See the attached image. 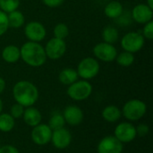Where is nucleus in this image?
<instances>
[{
	"label": "nucleus",
	"mask_w": 153,
	"mask_h": 153,
	"mask_svg": "<svg viewBox=\"0 0 153 153\" xmlns=\"http://www.w3.org/2000/svg\"><path fill=\"white\" fill-rule=\"evenodd\" d=\"M15 126V119L8 113L0 114V131L8 133L13 129Z\"/></svg>",
	"instance_id": "5701e85b"
},
{
	"label": "nucleus",
	"mask_w": 153,
	"mask_h": 153,
	"mask_svg": "<svg viewBox=\"0 0 153 153\" xmlns=\"http://www.w3.org/2000/svg\"><path fill=\"white\" fill-rule=\"evenodd\" d=\"M2 110H3V101L0 99V114L2 113Z\"/></svg>",
	"instance_id": "e433bc0d"
},
{
	"label": "nucleus",
	"mask_w": 153,
	"mask_h": 153,
	"mask_svg": "<svg viewBox=\"0 0 153 153\" xmlns=\"http://www.w3.org/2000/svg\"><path fill=\"white\" fill-rule=\"evenodd\" d=\"M65 125V121L63 117V114H60L58 112L54 113L50 117L49 121H48V126L51 128L52 131L63 128Z\"/></svg>",
	"instance_id": "393cba45"
},
{
	"label": "nucleus",
	"mask_w": 153,
	"mask_h": 153,
	"mask_svg": "<svg viewBox=\"0 0 153 153\" xmlns=\"http://www.w3.org/2000/svg\"><path fill=\"white\" fill-rule=\"evenodd\" d=\"M133 21L140 24H145L153 18V9L149 7L146 4H136L131 12Z\"/></svg>",
	"instance_id": "ddd939ff"
},
{
	"label": "nucleus",
	"mask_w": 153,
	"mask_h": 153,
	"mask_svg": "<svg viewBox=\"0 0 153 153\" xmlns=\"http://www.w3.org/2000/svg\"><path fill=\"white\" fill-rule=\"evenodd\" d=\"M2 58L9 64H14L21 59L20 48L14 45H8L2 50Z\"/></svg>",
	"instance_id": "f3484780"
},
{
	"label": "nucleus",
	"mask_w": 153,
	"mask_h": 153,
	"mask_svg": "<svg viewBox=\"0 0 153 153\" xmlns=\"http://www.w3.org/2000/svg\"><path fill=\"white\" fill-rule=\"evenodd\" d=\"M114 136L122 143H131L137 136L135 126L129 122L120 123L115 128Z\"/></svg>",
	"instance_id": "1a4fd4ad"
},
{
	"label": "nucleus",
	"mask_w": 153,
	"mask_h": 153,
	"mask_svg": "<svg viewBox=\"0 0 153 153\" xmlns=\"http://www.w3.org/2000/svg\"><path fill=\"white\" fill-rule=\"evenodd\" d=\"M117 20V22L121 25V26H127V25H130L132 23V15H131V13L128 12V11H124L122 13V14L116 19Z\"/></svg>",
	"instance_id": "cd10ccee"
},
{
	"label": "nucleus",
	"mask_w": 153,
	"mask_h": 153,
	"mask_svg": "<svg viewBox=\"0 0 153 153\" xmlns=\"http://www.w3.org/2000/svg\"><path fill=\"white\" fill-rule=\"evenodd\" d=\"M67 95L75 101L87 100L92 93V85L86 80L76 81L68 86Z\"/></svg>",
	"instance_id": "20e7f679"
},
{
	"label": "nucleus",
	"mask_w": 153,
	"mask_h": 153,
	"mask_svg": "<svg viewBox=\"0 0 153 153\" xmlns=\"http://www.w3.org/2000/svg\"><path fill=\"white\" fill-rule=\"evenodd\" d=\"M93 55L96 59L108 63L116 60L117 50L112 44L100 42L93 48Z\"/></svg>",
	"instance_id": "6e6552de"
},
{
	"label": "nucleus",
	"mask_w": 153,
	"mask_h": 153,
	"mask_svg": "<svg viewBox=\"0 0 153 153\" xmlns=\"http://www.w3.org/2000/svg\"><path fill=\"white\" fill-rule=\"evenodd\" d=\"M143 36L144 39H153V22L151 21L144 24V27L143 29Z\"/></svg>",
	"instance_id": "7c9ffc66"
},
{
	"label": "nucleus",
	"mask_w": 153,
	"mask_h": 153,
	"mask_svg": "<svg viewBox=\"0 0 153 153\" xmlns=\"http://www.w3.org/2000/svg\"><path fill=\"white\" fill-rule=\"evenodd\" d=\"M13 96L16 103L24 108L32 107L39 100V90L29 81H20L13 88Z\"/></svg>",
	"instance_id": "f257e3e1"
},
{
	"label": "nucleus",
	"mask_w": 153,
	"mask_h": 153,
	"mask_svg": "<svg viewBox=\"0 0 153 153\" xmlns=\"http://www.w3.org/2000/svg\"><path fill=\"white\" fill-rule=\"evenodd\" d=\"M54 147L58 150H64L69 147L72 143V134L65 127L54 130L52 132L51 141Z\"/></svg>",
	"instance_id": "4468645a"
},
{
	"label": "nucleus",
	"mask_w": 153,
	"mask_h": 153,
	"mask_svg": "<svg viewBox=\"0 0 153 153\" xmlns=\"http://www.w3.org/2000/svg\"><path fill=\"white\" fill-rule=\"evenodd\" d=\"M53 32H54L55 38H57L60 39H65V38H67V36L69 34V28L65 23L60 22L55 26Z\"/></svg>",
	"instance_id": "bb28decb"
},
{
	"label": "nucleus",
	"mask_w": 153,
	"mask_h": 153,
	"mask_svg": "<svg viewBox=\"0 0 153 153\" xmlns=\"http://www.w3.org/2000/svg\"><path fill=\"white\" fill-rule=\"evenodd\" d=\"M78 77L79 76L76 70L73 68H65L59 73L58 80L62 84L69 86L78 81Z\"/></svg>",
	"instance_id": "aec40b11"
},
{
	"label": "nucleus",
	"mask_w": 153,
	"mask_h": 153,
	"mask_svg": "<svg viewBox=\"0 0 153 153\" xmlns=\"http://www.w3.org/2000/svg\"><path fill=\"white\" fill-rule=\"evenodd\" d=\"M63 117L65 123H67L69 126H77L83 120V112L79 107L71 105L65 108Z\"/></svg>",
	"instance_id": "2eb2a0df"
},
{
	"label": "nucleus",
	"mask_w": 153,
	"mask_h": 153,
	"mask_svg": "<svg viewBox=\"0 0 153 153\" xmlns=\"http://www.w3.org/2000/svg\"><path fill=\"white\" fill-rule=\"evenodd\" d=\"M97 151L98 153H122L123 143L114 135L106 136L100 141Z\"/></svg>",
	"instance_id": "f8f14e48"
},
{
	"label": "nucleus",
	"mask_w": 153,
	"mask_h": 153,
	"mask_svg": "<svg viewBox=\"0 0 153 153\" xmlns=\"http://www.w3.org/2000/svg\"><path fill=\"white\" fill-rule=\"evenodd\" d=\"M24 112V107L22 106L21 104L15 103L12 106L11 110H10V115L14 118V119H18L22 117Z\"/></svg>",
	"instance_id": "c756f323"
},
{
	"label": "nucleus",
	"mask_w": 153,
	"mask_h": 153,
	"mask_svg": "<svg viewBox=\"0 0 153 153\" xmlns=\"http://www.w3.org/2000/svg\"><path fill=\"white\" fill-rule=\"evenodd\" d=\"M7 17H8L9 28H12V29H19L22 27L25 22L24 15L19 10H15L7 13Z\"/></svg>",
	"instance_id": "412c9836"
},
{
	"label": "nucleus",
	"mask_w": 153,
	"mask_h": 153,
	"mask_svg": "<svg viewBox=\"0 0 153 153\" xmlns=\"http://www.w3.org/2000/svg\"><path fill=\"white\" fill-rule=\"evenodd\" d=\"M122 111L115 105L107 106L102 110V117L105 121L109 123H115L121 118Z\"/></svg>",
	"instance_id": "6ab92c4d"
},
{
	"label": "nucleus",
	"mask_w": 153,
	"mask_h": 153,
	"mask_svg": "<svg viewBox=\"0 0 153 153\" xmlns=\"http://www.w3.org/2000/svg\"><path fill=\"white\" fill-rule=\"evenodd\" d=\"M5 86H6L5 81L2 77H0V94H2L4 92V91L5 90Z\"/></svg>",
	"instance_id": "f704fd0d"
},
{
	"label": "nucleus",
	"mask_w": 153,
	"mask_h": 153,
	"mask_svg": "<svg viewBox=\"0 0 153 153\" xmlns=\"http://www.w3.org/2000/svg\"><path fill=\"white\" fill-rule=\"evenodd\" d=\"M102 39L104 42L114 45L119 39V32L116 27L108 25L102 31Z\"/></svg>",
	"instance_id": "4be33fe9"
},
{
	"label": "nucleus",
	"mask_w": 153,
	"mask_h": 153,
	"mask_svg": "<svg viewBox=\"0 0 153 153\" xmlns=\"http://www.w3.org/2000/svg\"><path fill=\"white\" fill-rule=\"evenodd\" d=\"M123 12H124V6L118 1H110L104 8V13L106 16L115 20L118 18Z\"/></svg>",
	"instance_id": "a211bd4d"
},
{
	"label": "nucleus",
	"mask_w": 153,
	"mask_h": 153,
	"mask_svg": "<svg viewBox=\"0 0 153 153\" xmlns=\"http://www.w3.org/2000/svg\"><path fill=\"white\" fill-rule=\"evenodd\" d=\"M64 1L65 0H42L44 4L51 8H56V7L60 6L64 3Z\"/></svg>",
	"instance_id": "72a5a7b5"
},
{
	"label": "nucleus",
	"mask_w": 153,
	"mask_h": 153,
	"mask_svg": "<svg viewBox=\"0 0 153 153\" xmlns=\"http://www.w3.org/2000/svg\"><path fill=\"white\" fill-rule=\"evenodd\" d=\"M100 66L98 59L95 57H85L83 58L77 66L78 76L83 80H91L96 77L100 72Z\"/></svg>",
	"instance_id": "39448f33"
},
{
	"label": "nucleus",
	"mask_w": 153,
	"mask_h": 153,
	"mask_svg": "<svg viewBox=\"0 0 153 153\" xmlns=\"http://www.w3.org/2000/svg\"><path fill=\"white\" fill-rule=\"evenodd\" d=\"M22 117H23L24 123L30 127H34L39 125L42 119L40 111L38 108H33V107H29L26 109H24Z\"/></svg>",
	"instance_id": "dca6fc26"
},
{
	"label": "nucleus",
	"mask_w": 153,
	"mask_h": 153,
	"mask_svg": "<svg viewBox=\"0 0 153 153\" xmlns=\"http://www.w3.org/2000/svg\"><path fill=\"white\" fill-rule=\"evenodd\" d=\"M0 153H20L18 149L13 145L6 144L4 146H0Z\"/></svg>",
	"instance_id": "473e14b6"
},
{
	"label": "nucleus",
	"mask_w": 153,
	"mask_h": 153,
	"mask_svg": "<svg viewBox=\"0 0 153 153\" xmlns=\"http://www.w3.org/2000/svg\"><path fill=\"white\" fill-rule=\"evenodd\" d=\"M32 131L30 134V137L32 142L39 146H43L48 144L51 141L52 130L48 126V125L39 124L34 127H32Z\"/></svg>",
	"instance_id": "9b49d317"
},
{
	"label": "nucleus",
	"mask_w": 153,
	"mask_h": 153,
	"mask_svg": "<svg viewBox=\"0 0 153 153\" xmlns=\"http://www.w3.org/2000/svg\"><path fill=\"white\" fill-rule=\"evenodd\" d=\"M20 0H0V10L6 13L18 10Z\"/></svg>",
	"instance_id": "a878e982"
},
{
	"label": "nucleus",
	"mask_w": 153,
	"mask_h": 153,
	"mask_svg": "<svg viewBox=\"0 0 153 153\" xmlns=\"http://www.w3.org/2000/svg\"><path fill=\"white\" fill-rule=\"evenodd\" d=\"M146 4H147L149 7H151L152 9H153V0H147Z\"/></svg>",
	"instance_id": "c9c22d12"
},
{
	"label": "nucleus",
	"mask_w": 153,
	"mask_h": 153,
	"mask_svg": "<svg viewBox=\"0 0 153 153\" xmlns=\"http://www.w3.org/2000/svg\"><path fill=\"white\" fill-rule=\"evenodd\" d=\"M135 129H136L137 135H139L141 137L146 136L150 133V127L146 124H140L137 127H135Z\"/></svg>",
	"instance_id": "2f4dec72"
},
{
	"label": "nucleus",
	"mask_w": 153,
	"mask_h": 153,
	"mask_svg": "<svg viewBox=\"0 0 153 153\" xmlns=\"http://www.w3.org/2000/svg\"><path fill=\"white\" fill-rule=\"evenodd\" d=\"M116 60H117V64L120 66L128 67V66H131L134 64V55L133 53L124 51V52H122V53H120L119 55L117 56Z\"/></svg>",
	"instance_id": "b1692460"
},
{
	"label": "nucleus",
	"mask_w": 153,
	"mask_h": 153,
	"mask_svg": "<svg viewBox=\"0 0 153 153\" xmlns=\"http://www.w3.org/2000/svg\"><path fill=\"white\" fill-rule=\"evenodd\" d=\"M144 42L145 39L143 34L136 31H130L122 37L121 47L124 51L134 54L143 48Z\"/></svg>",
	"instance_id": "423d86ee"
},
{
	"label": "nucleus",
	"mask_w": 153,
	"mask_h": 153,
	"mask_svg": "<svg viewBox=\"0 0 153 153\" xmlns=\"http://www.w3.org/2000/svg\"><path fill=\"white\" fill-rule=\"evenodd\" d=\"M20 50L21 58L29 66L40 67L47 61L45 48L39 42L28 41L22 46Z\"/></svg>",
	"instance_id": "f03ea898"
},
{
	"label": "nucleus",
	"mask_w": 153,
	"mask_h": 153,
	"mask_svg": "<svg viewBox=\"0 0 153 153\" xmlns=\"http://www.w3.org/2000/svg\"><path fill=\"white\" fill-rule=\"evenodd\" d=\"M147 111L146 104L137 99L128 100L123 107L122 115L129 121H137L141 119Z\"/></svg>",
	"instance_id": "7ed1b4c3"
},
{
	"label": "nucleus",
	"mask_w": 153,
	"mask_h": 153,
	"mask_svg": "<svg viewBox=\"0 0 153 153\" xmlns=\"http://www.w3.org/2000/svg\"><path fill=\"white\" fill-rule=\"evenodd\" d=\"M9 29L7 13L0 10V36H3Z\"/></svg>",
	"instance_id": "c85d7f7f"
},
{
	"label": "nucleus",
	"mask_w": 153,
	"mask_h": 153,
	"mask_svg": "<svg viewBox=\"0 0 153 153\" xmlns=\"http://www.w3.org/2000/svg\"><path fill=\"white\" fill-rule=\"evenodd\" d=\"M44 48L48 58L51 60H57L63 57L65 54L66 43L65 39H60L54 37L47 42Z\"/></svg>",
	"instance_id": "0eeeda50"
},
{
	"label": "nucleus",
	"mask_w": 153,
	"mask_h": 153,
	"mask_svg": "<svg viewBox=\"0 0 153 153\" xmlns=\"http://www.w3.org/2000/svg\"><path fill=\"white\" fill-rule=\"evenodd\" d=\"M24 34L29 41L39 43L46 38L47 30L42 23L37 21H32L25 25Z\"/></svg>",
	"instance_id": "9d476101"
}]
</instances>
